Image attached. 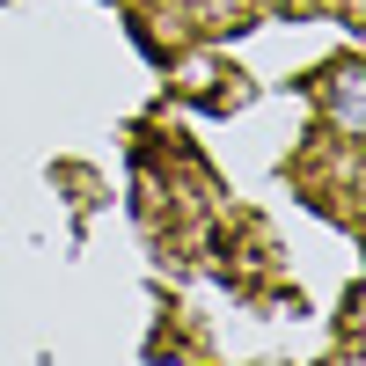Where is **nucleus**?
I'll return each mask as SVG.
<instances>
[{
	"label": "nucleus",
	"mask_w": 366,
	"mask_h": 366,
	"mask_svg": "<svg viewBox=\"0 0 366 366\" xmlns=\"http://www.w3.org/2000/svg\"><path fill=\"white\" fill-rule=\"evenodd\" d=\"M330 117H337L352 139H366V66H337L330 74Z\"/></svg>",
	"instance_id": "obj_1"
}]
</instances>
